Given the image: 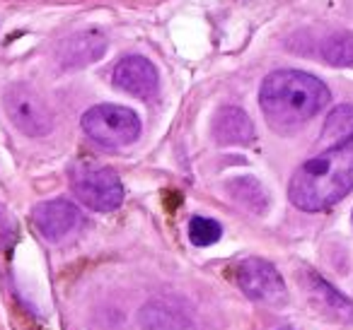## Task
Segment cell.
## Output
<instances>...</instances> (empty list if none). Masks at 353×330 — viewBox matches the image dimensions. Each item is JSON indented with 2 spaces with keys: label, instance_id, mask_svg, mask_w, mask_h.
Wrapping results in <instances>:
<instances>
[{
  "label": "cell",
  "instance_id": "6da1fadb",
  "mask_svg": "<svg viewBox=\"0 0 353 330\" xmlns=\"http://www.w3.org/2000/svg\"><path fill=\"white\" fill-rule=\"evenodd\" d=\"M329 104L322 80L303 70H276L266 75L259 89V107L274 131L288 133L305 126Z\"/></svg>",
  "mask_w": 353,
  "mask_h": 330
},
{
  "label": "cell",
  "instance_id": "7a4b0ae2",
  "mask_svg": "<svg viewBox=\"0 0 353 330\" xmlns=\"http://www.w3.org/2000/svg\"><path fill=\"white\" fill-rule=\"evenodd\" d=\"M353 190V142L324 150L293 174L288 198L298 210L319 212Z\"/></svg>",
  "mask_w": 353,
  "mask_h": 330
},
{
  "label": "cell",
  "instance_id": "3957f363",
  "mask_svg": "<svg viewBox=\"0 0 353 330\" xmlns=\"http://www.w3.org/2000/svg\"><path fill=\"white\" fill-rule=\"evenodd\" d=\"M80 126L90 140L107 150L126 147L141 135L138 113L126 107H119V104H97V107L88 109L83 113Z\"/></svg>",
  "mask_w": 353,
  "mask_h": 330
},
{
  "label": "cell",
  "instance_id": "277c9868",
  "mask_svg": "<svg viewBox=\"0 0 353 330\" xmlns=\"http://www.w3.org/2000/svg\"><path fill=\"white\" fill-rule=\"evenodd\" d=\"M70 188L94 212H112L123 203V184L109 166L75 164L70 169Z\"/></svg>",
  "mask_w": 353,
  "mask_h": 330
},
{
  "label": "cell",
  "instance_id": "5b68a950",
  "mask_svg": "<svg viewBox=\"0 0 353 330\" xmlns=\"http://www.w3.org/2000/svg\"><path fill=\"white\" fill-rule=\"evenodd\" d=\"M3 107L10 123L30 138H44L54 131V113L49 104L27 85H12L3 94Z\"/></svg>",
  "mask_w": 353,
  "mask_h": 330
},
{
  "label": "cell",
  "instance_id": "8992f818",
  "mask_svg": "<svg viewBox=\"0 0 353 330\" xmlns=\"http://www.w3.org/2000/svg\"><path fill=\"white\" fill-rule=\"evenodd\" d=\"M237 285L250 299L261 304H283L288 296L283 277L264 258H245L237 265Z\"/></svg>",
  "mask_w": 353,
  "mask_h": 330
},
{
  "label": "cell",
  "instance_id": "52a82bcc",
  "mask_svg": "<svg viewBox=\"0 0 353 330\" xmlns=\"http://www.w3.org/2000/svg\"><path fill=\"white\" fill-rule=\"evenodd\" d=\"M32 219L41 236L49 241H61L83 224V212L70 200L56 198L37 205L32 210Z\"/></svg>",
  "mask_w": 353,
  "mask_h": 330
},
{
  "label": "cell",
  "instance_id": "ba28073f",
  "mask_svg": "<svg viewBox=\"0 0 353 330\" xmlns=\"http://www.w3.org/2000/svg\"><path fill=\"white\" fill-rule=\"evenodd\" d=\"M114 85L136 99H150L157 94L160 78L155 65L143 56H126L114 68Z\"/></svg>",
  "mask_w": 353,
  "mask_h": 330
},
{
  "label": "cell",
  "instance_id": "9c48e42d",
  "mask_svg": "<svg viewBox=\"0 0 353 330\" xmlns=\"http://www.w3.org/2000/svg\"><path fill=\"white\" fill-rule=\"evenodd\" d=\"M213 138L221 145H250L254 140V126L242 109L225 107L213 118Z\"/></svg>",
  "mask_w": 353,
  "mask_h": 330
},
{
  "label": "cell",
  "instance_id": "30bf717a",
  "mask_svg": "<svg viewBox=\"0 0 353 330\" xmlns=\"http://www.w3.org/2000/svg\"><path fill=\"white\" fill-rule=\"evenodd\" d=\"M307 292L324 314L341 320V323H353V301L348 296H343L339 289H334L322 275L307 272Z\"/></svg>",
  "mask_w": 353,
  "mask_h": 330
},
{
  "label": "cell",
  "instance_id": "8fae6325",
  "mask_svg": "<svg viewBox=\"0 0 353 330\" xmlns=\"http://www.w3.org/2000/svg\"><path fill=\"white\" fill-rule=\"evenodd\" d=\"M351 142H353V104H341L324 121L319 145L324 150H336V147L351 145Z\"/></svg>",
  "mask_w": 353,
  "mask_h": 330
},
{
  "label": "cell",
  "instance_id": "7c38bea8",
  "mask_svg": "<svg viewBox=\"0 0 353 330\" xmlns=\"http://www.w3.org/2000/svg\"><path fill=\"white\" fill-rule=\"evenodd\" d=\"M104 46H107L104 39H99L97 34H80L63 46L61 60H63L65 68H80V65H88L92 60H97L104 54Z\"/></svg>",
  "mask_w": 353,
  "mask_h": 330
},
{
  "label": "cell",
  "instance_id": "4fadbf2b",
  "mask_svg": "<svg viewBox=\"0 0 353 330\" xmlns=\"http://www.w3.org/2000/svg\"><path fill=\"white\" fill-rule=\"evenodd\" d=\"M228 190H230V195L237 200V203L250 208L252 212H264L266 203H269L266 190L261 188L259 181L252 179V176H242V179L230 181V184H228Z\"/></svg>",
  "mask_w": 353,
  "mask_h": 330
},
{
  "label": "cell",
  "instance_id": "5bb4252c",
  "mask_svg": "<svg viewBox=\"0 0 353 330\" xmlns=\"http://www.w3.org/2000/svg\"><path fill=\"white\" fill-rule=\"evenodd\" d=\"M322 56L329 65H353V36L334 34L322 44Z\"/></svg>",
  "mask_w": 353,
  "mask_h": 330
},
{
  "label": "cell",
  "instance_id": "9a60e30c",
  "mask_svg": "<svg viewBox=\"0 0 353 330\" xmlns=\"http://www.w3.org/2000/svg\"><path fill=\"white\" fill-rule=\"evenodd\" d=\"M221 236H223V229L216 219L194 217L192 222H189V239H192V243H196V246H211V243H216Z\"/></svg>",
  "mask_w": 353,
  "mask_h": 330
}]
</instances>
